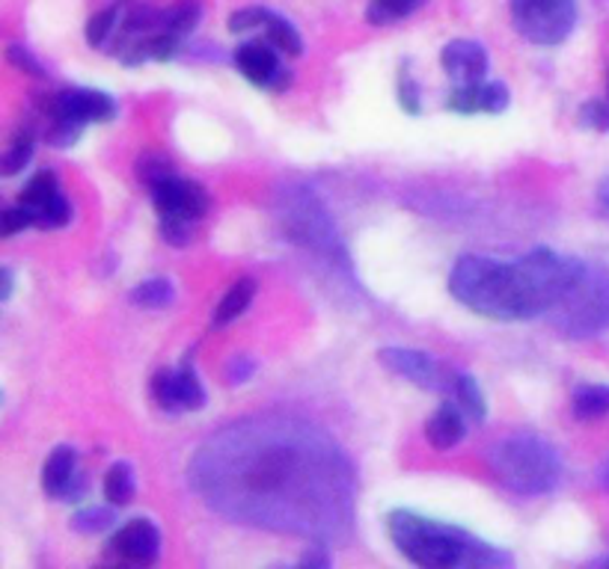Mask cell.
<instances>
[{
  "label": "cell",
  "mask_w": 609,
  "mask_h": 569,
  "mask_svg": "<svg viewBox=\"0 0 609 569\" xmlns=\"http://www.w3.org/2000/svg\"><path fill=\"white\" fill-rule=\"evenodd\" d=\"M191 484L232 522L328 546L354 522V468L321 427L289 416H253L199 445Z\"/></svg>",
  "instance_id": "cell-1"
},
{
  "label": "cell",
  "mask_w": 609,
  "mask_h": 569,
  "mask_svg": "<svg viewBox=\"0 0 609 569\" xmlns=\"http://www.w3.org/2000/svg\"><path fill=\"white\" fill-rule=\"evenodd\" d=\"M568 258L538 246L517 262L464 255L449 274V291L470 312L491 321L544 317L559 297Z\"/></svg>",
  "instance_id": "cell-2"
},
{
  "label": "cell",
  "mask_w": 609,
  "mask_h": 569,
  "mask_svg": "<svg viewBox=\"0 0 609 569\" xmlns=\"http://www.w3.org/2000/svg\"><path fill=\"white\" fill-rule=\"evenodd\" d=\"M387 534L404 558L423 569L512 567L508 551L473 537L470 531L434 522L413 510H393L387 516Z\"/></svg>",
  "instance_id": "cell-3"
},
{
  "label": "cell",
  "mask_w": 609,
  "mask_h": 569,
  "mask_svg": "<svg viewBox=\"0 0 609 569\" xmlns=\"http://www.w3.org/2000/svg\"><path fill=\"white\" fill-rule=\"evenodd\" d=\"M548 321L565 338H591L609 326V267L568 258V270L548 312Z\"/></svg>",
  "instance_id": "cell-4"
},
{
  "label": "cell",
  "mask_w": 609,
  "mask_h": 569,
  "mask_svg": "<svg viewBox=\"0 0 609 569\" xmlns=\"http://www.w3.org/2000/svg\"><path fill=\"white\" fill-rule=\"evenodd\" d=\"M487 466L491 475L515 496H548L550 489H556L562 475L556 451L544 439L527 433L496 442L487 454Z\"/></svg>",
  "instance_id": "cell-5"
},
{
  "label": "cell",
  "mask_w": 609,
  "mask_h": 569,
  "mask_svg": "<svg viewBox=\"0 0 609 569\" xmlns=\"http://www.w3.org/2000/svg\"><path fill=\"white\" fill-rule=\"evenodd\" d=\"M149 190H152V202L161 217L164 241L185 246L191 241V225L199 223L208 211L206 187L197 182H185L179 175H166Z\"/></svg>",
  "instance_id": "cell-6"
},
{
  "label": "cell",
  "mask_w": 609,
  "mask_h": 569,
  "mask_svg": "<svg viewBox=\"0 0 609 569\" xmlns=\"http://www.w3.org/2000/svg\"><path fill=\"white\" fill-rule=\"evenodd\" d=\"M515 31L532 45H559L574 31L577 0H512Z\"/></svg>",
  "instance_id": "cell-7"
},
{
  "label": "cell",
  "mask_w": 609,
  "mask_h": 569,
  "mask_svg": "<svg viewBox=\"0 0 609 569\" xmlns=\"http://www.w3.org/2000/svg\"><path fill=\"white\" fill-rule=\"evenodd\" d=\"M381 362L393 374L411 380L413 386L428 388V392H452L455 374H449L434 356L423 350H407V347H383Z\"/></svg>",
  "instance_id": "cell-8"
},
{
  "label": "cell",
  "mask_w": 609,
  "mask_h": 569,
  "mask_svg": "<svg viewBox=\"0 0 609 569\" xmlns=\"http://www.w3.org/2000/svg\"><path fill=\"white\" fill-rule=\"evenodd\" d=\"M277 48L265 42H244L235 48V66L238 71L256 86H265L271 92H283L291 86V71L283 69L277 57Z\"/></svg>",
  "instance_id": "cell-9"
},
{
  "label": "cell",
  "mask_w": 609,
  "mask_h": 569,
  "mask_svg": "<svg viewBox=\"0 0 609 569\" xmlns=\"http://www.w3.org/2000/svg\"><path fill=\"white\" fill-rule=\"evenodd\" d=\"M152 395H156L158 407L166 413H194V409L206 407V388L191 365H182L176 371H158L152 380Z\"/></svg>",
  "instance_id": "cell-10"
},
{
  "label": "cell",
  "mask_w": 609,
  "mask_h": 569,
  "mask_svg": "<svg viewBox=\"0 0 609 569\" xmlns=\"http://www.w3.org/2000/svg\"><path fill=\"white\" fill-rule=\"evenodd\" d=\"M107 549L123 564H156L161 555V531L149 519H131L111 537Z\"/></svg>",
  "instance_id": "cell-11"
},
{
  "label": "cell",
  "mask_w": 609,
  "mask_h": 569,
  "mask_svg": "<svg viewBox=\"0 0 609 569\" xmlns=\"http://www.w3.org/2000/svg\"><path fill=\"white\" fill-rule=\"evenodd\" d=\"M87 487V480L78 472V454L74 448L60 445L54 448L51 457L42 466V489L51 498H66V501H78Z\"/></svg>",
  "instance_id": "cell-12"
},
{
  "label": "cell",
  "mask_w": 609,
  "mask_h": 569,
  "mask_svg": "<svg viewBox=\"0 0 609 569\" xmlns=\"http://www.w3.org/2000/svg\"><path fill=\"white\" fill-rule=\"evenodd\" d=\"M440 66L458 86L482 83L487 78V54L479 42L455 39L440 51Z\"/></svg>",
  "instance_id": "cell-13"
},
{
  "label": "cell",
  "mask_w": 609,
  "mask_h": 569,
  "mask_svg": "<svg viewBox=\"0 0 609 569\" xmlns=\"http://www.w3.org/2000/svg\"><path fill=\"white\" fill-rule=\"evenodd\" d=\"M464 409L458 407V404H444V407L428 418V425H425V437H428L432 448H437V451L455 448L464 439Z\"/></svg>",
  "instance_id": "cell-14"
},
{
  "label": "cell",
  "mask_w": 609,
  "mask_h": 569,
  "mask_svg": "<svg viewBox=\"0 0 609 569\" xmlns=\"http://www.w3.org/2000/svg\"><path fill=\"white\" fill-rule=\"evenodd\" d=\"M253 297H256V282H253V279H238L227 294H223V300L217 303L215 315H211V324L215 326L232 324L235 317H241L244 312H248V305L253 303Z\"/></svg>",
  "instance_id": "cell-15"
},
{
  "label": "cell",
  "mask_w": 609,
  "mask_h": 569,
  "mask_svg": "<svg viewBox=\"0 0 609 569\" xmlns=\"http://www.w3.org/2000/svg\"><path fill=\"white\" fill-rule=\"evenodd\" d=\"M137 492V480H135V468L128 463H114L104 475V498L116 504V508H125Z\"/></svg>",
  "instance_id": "cell-16"
},
{
  "label": "cell",
  "mask_w": 609,
  "mask_h": 569,
  "mask_svg": "<svg viewBox=\"0 0 609 569\" xmlns=\"http://www.w3.org/2000/svg\"><path fill=\"white\" fill-rule=\"evenodd\" d=\"M258 31L265 33V39H268L279 54H289V57H298V54L303 51V42H300L298 31L291 27L289 21L279 19V15H274V12H271V10H268V15H265V24H262Z\"/></svg>",
  "instance_id": "cell-17"
},
{
  "label": "cell",
  "mask_w": 609,
  "mask_h": 569,
  "mask_svg": "<svg viewBox=\"0 0 609 569\" xmlns=\"http://www.w3.org/2000/svg\"><path fill=\"white\" fill-rule=\"evenodd\" d=\"M452 397H455V404L464 409L467 416L475 418V421H482V418L487 416L485 395H482V388H479V383H475V376L455 374Z\"/></svg>",
  "instance_id": "cell-18"
},
{
  "label": "cell",
  "mask_w": 609,
  "mask_h": 569,
  "mask_svg": "<svg viewBox=\"0 0 609 569\" xmlns=\"http://www.w3.org/2000/svg\"><path fill=\"white\" fill-rule=\"evenodd\" d=\"M54 196H60V184H57V175L48 173V170H39L36 175H31V182L24 184L21 190V205H27L31 211H39L42 205H48Z\"/></svg>",
  "instance_id": "cell-19"
},
{
  "label": "cell",
  "mask_w": 609,
  "mask_h": 569,
  "mask_svg": "<svg viewBox=\"0 0 609 569\" xmlns=\"http://www.w3.org/2000/svg\"><path fill=\"white\" fill-rule=\"evenodd\" d=\"M33 149H36V137H33L31 128H19V131L12 133L10 146L3 152V175L21 173L31 163Z\"/></svg>",
  "instance_id": "cell-20"
},
{
  "label": "cell",
  "mask_w": 609,
  "mask_h": 569,
  "mask_svg": "<svg viewBox=\"0 0 609 569\" xmlns=\"http://www.w3.org/2000/svg\"><path fill=\"white\" fill-rule=\"evenodd\" d=\"M577 418H600L609 413V386H579L571 397Z\"/></svg>",
  "instance_id": "cell-21"
},
{
  "label": "cell",
  "mask_w": 609,
  "mask_h": 569,
  "mask_svg": "<svg viewBox=\"0 0 609 569\" xmlns=\"http://www.w3.org/2000/svg\"><path fill=\"white\" fill-rule=\"evenodd\" d=\"M425 0H369L366 19L372 24H393L399 19H407L411 12L423 7Z\"/></svg>",
  "instance_id": "cell-22"
},
{
  "label": "cell",
  "mask_w": 609,
  "mask_h": 569,
  "mask_svg": "<svg viewBox=\"0 0 609 569\" xmlns=\"http://www.w3.org/2000/svg\"><path fill=\"white\" fill-rule=\"evenodd\" d=\"M173 284L166 282V279H149V282H140L131 291V303L143 305V309H164V305L173 303Z\"/></svg>",
  "instance_id": "cell-23"
},
{
  "label": "cell",
  "mask_w": 609,
  "mask_h": 569,
  "mask_svg": "<svg viewBox=\"0 0 609 569\" xmlns=\"http://www.w3.org/2000/svg\"><path fill=\"white\" fill-rule=\"evenodd\" d=\"M116 27H119V3L107 7V10H102L99 15L90 19V24H87V42H90L93 48H102L104 42L114 36Z\"/></svg>",
  "instance_id": "cell-24"
},
{
  "label": "cell",
  "mask_w": 609,
  "mask_h": 569,
  "mask_svg": "<svg viewBox=\"0 0 609 569\" xmlns=\"http://www.w3.org/2000/svg\"><path fill=\"white\" fill-rule=\"evenodd\" d=\"M36 217V225L39 229H62V225L72 220V205L66 202V196H54L51 202L42 205L39 211H33Z\"/></svg>",
  "instance_id": "cell-25"
},
{
  "label": "cell",
  "mask_w": 609,
  "mask_h": 569,
  "mask_svg": "<svg viewBox=\"0 0 609 569\" xmlns=\"http://www.w3.org/2000/svg\"><path fill=\"white\" fill-rule=\"evenodd\" d=\"M114 522L116 516L111 513V510L90 508V510H81V513L72 519V529L81 531V534H99V531L111 529Z\"/></svg>",
  "instance_id": "cell-26"
},
{
  "label": "cell",
  "mask_w": 609,
  "mask_h": 569,
  "mask_svg": "<svg viewBox=\"0 0 609 569\" xmlns=\"http://www.w3.org/2000/svg\"><path fill=\"white\" fill-rule=\"evenodd\" d=\"M137 175L152 187V184H158L161 178H166V175H176V170H173V163L164 161V158L146 154V158H140V163H137Z\"/></svg>",
  "instance_id": "cell-27"
},
{
  "label": "cell",
  "mask_w": 609,
  "mask_h": 569,
  "mask_svg": "<svg viewBox=\"0 0 609 569\" xmlns=\"http://www.w3.org/2000/svg\"><path fill=\"white\" fill-rule=\"evenodd\" d=\"M479 102H482V113H503L508 107V90L506 83L485 81L479 90Z\"/></svg>",
  "instance_id": "cell-28"
},
{
  "label": "cell",
  "mask_w": 609,
  "mask_h": 569,
  "mask_svg": "<svg viewBox=\"0 0 609 569\" xmlns=\"http://www.w3.org/2000/svg\"><path fill=\"white\" fill-rule=\"evenodd\" d=\"M265 15L268 10H262V7H248V10H238L229 15V31L232 33H248V31H256L265 24Z\"/></svg>",
  "instance_id": "cell-29"
},
{
  "label": "cell",
  "mask_w": 609,
  "mask_h": 569,
  "mask_svg": "<svg viewBox=\"0 0 609 569\" xmlns=\"http://www.w3.org/2000/svg\"><path fill=\"white\" fill-rule=\"evenodd\" d=\"M27 225H36V217H33V211L27 205L19 202L15 208H7V211H3V234H7V237L24 232Z\"/></svg>",
  "instance_id": "cell-30"
},
{
  "label": "cell",
  "mask_w": 609,
  "mask_h": 569,
  "mask_svg": "<svg viewBox=\"0 0 609 569\" xmlns=\"http://www.w3.org/2000/svg\"><path fill=\"white\" fill-rule=\"evenodd\" d=\"M579 125H583V128H595V131H607L609 104L607 102L583 104V107H579Z\"/></svg>",
  "instance_id": "cell-31"
},
{
  "label": "cell",
  "mask_w": 609,
  "mask_h": 569,
  "mask_svg": "<svg viewBox=\"0 0 609 569\" xmlns=\"http://www.w3.org/2000/svg\"><path fill=\"white\" fill-rule=\"evenodd\" d=\"M399 104H402L404 113H411V116H420V113H423L420 86H416V81H413L407 71H402V78H399Z\"/></svg>",
  "instance_id": "cell-32"
},
{
  "label": "cell",
  "mask_w": 609,
  "mask_h": 569,
  "mask_svg": "<svg viewBox=\"0 0 609 569\" xmlns=\"http://www.w3.org/2000/svg\"><path fill=\"white\" fill-rule=\"evenodd\" d=\"M10 60L19 66V69L31 71V74H42V66L36 60H33L31 54H27V48H21V45H10Z\"/></svg>",
  "instance_id": "cell-33"
},
{
  "label": "cell",
  "mask_w": 609,
  "mask_h": 569,
  "mask_svg": "<svg viewBox=\"0 0 609 569\" xmlns=\"http://www.w3.org/2000/svg\"><path fill=\"white\" fill-rule=\"evenodd\" d=\"M3 294H0V300H3V303H7V300H10L12 297V270L10 267H3Z\"/></svg>",
  "instance_id": "cell-34"
},
{
  "label": "cell",
  "mask_w": 609,
  "mask_h": 569,
  "mask_svg": "<svg viewBox=\"0 0 609 569\" xmlns=\"http://www.w3.org/2000/svg\"><path fill=\"white\" fill-rule=\"evenodd\" d=\"M598 199H600V205H604V208H607V211H609V178L604 184H600Z\"/></svg>",
  "instance_id": "cell-35"
},
{
  "label": "cell",
  "mask_w": 609,
  "mask_h": 569,
  "mask_svg": "<svg viewBox=\"0 0 609 569\" xmlns=\"http://www.w3.org/2000/svg\"><path fill=\"white\" fill-rule=\"evenodd\" d=\"M303 564H319V567H328V558H324V555H307V558H303Z\"/></svg>",
  "instance_id": "cell-36"
},
{
  "label": "cell",
  "mask_w": 609,
  "mask_h": 569,
  "mask_svg": "<svg viewBox=\"0 0 609 569\" xmlns=\"http://www.w3.org/2000/svg\"><path fill=\"white\" fill-rule=\"evenodd\" d=\"M600 487L609 489V463H607V466H604V472H600Z\"/></svg>",
  "instance_id": "cell-37"
},
{
  "label": "cell",
  "mask_w": 609,
  "mask_h": 569,
  "mask_svg": "<svg viewBox=\"0 0 609 569\" xmlns=\"http://www.w3.org/2000/svg\"><path fill=\"white\" fill-rule=\"evenodd\" d=\"M600 564H604V567H609V558H604V560H600Z\"/></svg>",
  "instance_id": "cell-38"
}]
</instances>
